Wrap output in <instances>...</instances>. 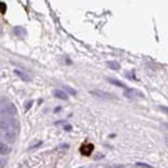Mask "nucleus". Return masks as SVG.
Masks as SVG:
<instances>
[{
	"instance_id": "nucleus-1",
	"label": "nucleus",
	"mask_w": 168,
	"mask_h": 168,
	"mask_svg": "<svg viewBox=\"0 0 168 168\" xmlns=\"http://www.w3.org/2000/svg\"><path fill=\"white\" fill-rule=\"evenodd\" d=\"M124 96L129 100H135V98H144V93H141L137 89H132V88H126L124 91Z\"/></svg>"
},
{
	"instance_id": "nucleus-2",
	"label": "nucleus",
	"mask_w": 168,
	"mask_h": 168,
	"mask_svg": "<svg viewBox=\"0 0 168 168\" xmlns=\"http://www.w3.org/2000/svg\"><path fill=\"white\" fill-rule=\"evenodd\" d=\"M2 137L8 142H13L16 140V133H14V131H12V129H3Z\"/></svg>"
},
{
	"instance_id": "nucleus-3",
	"label": "nucleus",
	"mask_w": 168,
	"mask_h": 168,
	"mask_svg": "<svg viewBox=\"0 0 168 168\" xmlns=\"http://www.w3.org/2000/svg\"><path fill=\"white\" fill-rule=\"evenodd\" d=\"M91 93L93 96H96L98 98H104V100H114L115 96L111 95V93H106V92H101V91H91Z\"/></svg>"
},
{
	"instance_id": "nucleus-4",
	"label": "nucleus",
	"mask_w": 168,
	"mask_h": 168,
	"mask_svg": "<svg viewBox=\"0 0 168 168\" xmlns=\"http://www.w3.org/2000/svg\"><path fill=\"white\" fill-rule=\"evenodd\" d=\"M80 151H82L83 155H91V153L93 151V145L88 144V142H85V144L80 147Z\"/></svg>"
},
{
	"instance_id": "nucleus-5",
	"label": "nucleus",
	"mask_w": 168,
	"mask_h": 168,
	"mask_svg": "<svg viewBox=\"0 0 168 168\" xmlns=\"http://www.w3.org/2000/svg\"><path fill=\"white\" fill-rule=\"evenodd\" d=\"M53 96H54V97H57L58 100H64V101H65V100L69 98V96H67V93L64 92L62 89H54V91H53Z\"/></svg>"
},
{
	"instance_id": "nucleus-6",
	"label": "nucleus",
	"mask_w": 168,
	"mask_h": 168,
	"mask_svg": "<svg viewBox=\"0 0 168 168\" xmlns=\"http://www.w3.org/2000/svg\"><path fill=\"white\" fill-rule=\"evenodd\" d=\"M13 33H14V35L16 36H18V38H25L26 36V30H25L23 27H21V26H17V27H14L13 29Z\"/></svg>"
},
{
	"instance_id": "nucleus-7",
	"label": "nucleus",
	"mask_w": 168,
	"mask_h": 168,
	"mask_svg": "<svg viewBox=\"0 0 168 168\" xmlns=\"http://www.w3.org/2000/svg\"><path fill=\"white\" fill-rule=\"evenodd\" d=\"M10 153V146L5 142H0V155H8Z\"/></svg>"
},
{
	"instance_id": "nucleus-8",
	"label": "nucleus",
	"mask_w": 168,
	"mask_h": 168,
	"mask_svg": "<svg viewBox=\"0 0 168 168\" xmlns=\"http://www.w3.org/2000/svg\"><path fill=\"white\" fill-rule=\"evenodd\" d=\"M14 74L20 76L22 80H25V82H29V80H31V78H30L29 75H26V74L22 72V71H20V70H14Z\"/></svg>"
},
{
	"instance_id": "nucleus-9",
	"label": "nucleus",
	"mask_w": 168,
	"mask_h": 168,
	"mask_svg": "<svg viewBox=\"0 0 168 168\" xmlns=\"http://www.w3.org/2000/svg\"><path fill=\"white\" fill-rule=\"evenodd\" d=\"M107 80H109V82H110L111 84H114V85H118V87H120V88H124V89H126V88H127V87H126V84H124V83H122V82H119V80L111 79V78H109Z\"/></svg>"
},
{
	"instance_id": "nucleus-10",
	"label": "nucleus",
	"mask_w": 168,
	"mask_h": 168,
	"mask_svg": "<svg viewBox=\"0 0 168 168\" xmlns=\"http://www.w3.org/2000/svg\"><path fill=\"white\" fill-rule=\"evenodd\" d=\"M107 66L110 67V69H113V70H118L120 67V65L118 64V62H107Z\"/></svg>"
},
{
	"instance_id": "nucleus-11",
	"label": "nucleus",
	"mask_w": 168,
	"mask_h": 168,
	"mask_svg": "<svg viewBox=\"0 0 168 168\" xmlns=\"http://www.w3.org/2000/svg\"><path fill=\"white\" fill-rule=\"evenodd\" d=\"M31 105H33V101H29V102H27L26 105H25V109H26V110H29Z\"/></svg>"
},
{
	"instance_id": "nucleus-12",
	"label": "nucleus",
	"mask_w": 168,
	"mask_h": 168,
	"mask_svg": "<svg viewBox=\"0 0 168 168\" xmlns=\"http://www.w3.org/2000/svg\"><path fill=\"white\" fill-rule=\"evenodd\" d=\"M40 145H41V141H39V142H38V144H35V145H33V146H31V147H30V150H33V149H35V147H38V146H40Z\"/></svg>"
},
{
	"instance_id": "nucleus-13",
	"label": "nucleus",
	"mask_w": 168,
	"mask_h": 168,
	"mask_svg": "<svg viewBox=\"0 0 168 168\" xmlns=\"http://www.w3.org/2000/svg\"><path fill=\"white\" fill-rule=\"evenodd\" d=\"M4 164H5V162L3 159H0V168H4Z\"/></svg>"
},
{
	"instance_id": "nucleus-14",
	"label": "nucleus",
	"mask_w": 168,
	"mask_h": 168,
	"mask_svg": "<svg viewBox=\"0 0 168 168\" xmlns=\"http://www.w3.org/2000/svg\"><path fill=\"white\" fill-rule=\"evenodd\" d=\"M65 129H66V131H70V129H71V126H65Z\"/></svg>"
},
{
	"instance_id": "nucleus-15",
	"label": "nucleus",
	"mask_w": 168,
	"mask_h": 168,
	"mask_svg": "<svg viewBox=\"0 0 168 168\" xmlns=\"http://www.w3.org/2000/svg\"><path fill=\"white\" fill-rule=\"evenodd\" d=\"M163 127H164L166 129H168V124H163Z\"/></svg>"
},
{
	"instance_id": "nucleus-16",
	"label": "nucleus",
	"mask_w": 168,
	"mask_h": 168,
	"mask_svg": "<svg viewBox=\"0 0 168 168\" xmlns=\"http://www.w3.org/2000/svg\"><path fill=\"white\" fill-rule=\"evenodd\" d=\"M166 142H167V145H168V137H166Z\"/></svg>"
},
{
	"instance_id": "nucleus-17",
	"label": "nucleus",
	"mask_w": 168,
	"mask_h": 168,
	"mask_svg": "<svg viewBox=\"0 0 168 168\" xmlns=\"http://www.w3.org/2000/svg\"><path fill=\"white\" fill-rule=\"evenodd\" d=\"M0 33H2V27H0Z\"/></svg>"
}]
</instances>
